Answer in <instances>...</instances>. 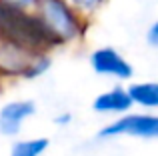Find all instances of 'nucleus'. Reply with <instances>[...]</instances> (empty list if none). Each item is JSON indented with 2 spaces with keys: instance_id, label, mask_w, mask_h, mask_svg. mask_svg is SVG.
<instances>
[{
  "instance_id": "nucleus-1",
  "label": "nucleus",
  "mask_w": 158,
  "mask_h": 156,
  "mask_svg": "<svg viewBox=\"0 0 158 156\" xmlns=\"http://www.w3.org/2000/svg\"><path fill=\"white\" fill-rule=\"evenodd\" d=\"M32 14L38 20L50 46L74 42L84 34L86 16L68 0H38Z\"/></svg>"
},
{
  "instance_id": "nucleus-2",
  "label": "nucleus",
  "mask_w": 158,
  "mask_h": 156,
  "mask_svg": "<svg viewBox=\"0 0 158 156\" xmlns=\"http://www.w3.org/2000/svg\"><path fill=\"white\" fill-rule=\"evenodd\" d=\"M100 138L112 136H140V138H158V116L154 114H128L110 122L98 132Z\"/></svg>"
},
{
  "instance_id": "nucleus-3",
  "label": "nucleus",
  "mask_w": 158,
  "mask_h": 156,
  "mask_svg": "<svg viewBox=\"0 0 158 156\" xmlns=\"http://www.w3.org/2000/svg\"><path fill=\"white\" fill-rule=\"evenodd\" d=\"M90 66L100 76H114L120 80H128L134 74L132 64L116 50L114 46H100L90 54Z\"/></svg>"
},
{
  "instance_id": "nucleus-4",
  "label": "nucleus",
  "mask_w": 158,
  "mask_h": 156,
  "mask_svg": "<svg viewBox=\"0 0 158 156\" xmlns=\"http://www.w3.org/2000/svg\"><path fill=\"white\" fill-rule=\"evenodd\" d=\"M34 102L30 100H16L8 102L0 110V132L4 136H16L20 132V126L28 116L34 114Z\"/></svg>"
},
{
  "instance_id": "nucleus-5",
  "label": "nucleus",
  "mask_w": 158,
  "mask_h": 156,
  "mask_svg": "<svg viewBox=\"0 0 158 156\" xmlns=\"http://www.w3.org/2000/svg\"><path fill=\"white\" fill-rule=\"evenodd\" d=\"M134 104L130 98V94H128V90L120 88V86H114L112 90H108V92H102L100 96H96V100H94L92 108L96 110V112H126L130 106Z\"/></svg>"
},
{
  "instance_id": "nucleus-6",
  "label": "nucleus",
  "mask_w": 158,
  "mask_h": 156,
  "mask_svg": "<svg viewBox=\"0 0 158 156\" xmlns=\"http://www.w3.org/2000/svg\"><path fill=\"white\" fill-rule=\"evenodd\" d=\"M126 90L134 104L144 108H158V82H136Z\"/></svg>"
},
{
  "instance_id": "nucleus-7",
  "label": "nucleus",
  "mask_w": 158,
  "mask_h": 156,
  "mask_svg": "<svg viewBox=\"0 0 158 156\" xmlns=\"http://www.w3.org/2000/svg\"><path fill=\"white\" fill-rule=\"evenodd\" d=\"M76 10H80L84 16H92L100 10L102 6L108 2V0H68Z\"/></svg>"
},
{
  "instance_id": "nucleus-8",
  "label": "nucleus",
  "mask_w": 158,
  "mask_h": 156,
  "mask_svg": "<svg viewBox=\"0 0 158 156\" xmlns=\"http://www.w3.org/2000/svg\"><path fill=\"white\" fill-rule=\"evenodd\" d=\"M2 4L10 8H16V10H24V12H32L38 4V0H0Z\"/></svg>"
},
{
  "instance_id": "nucleus-9",
  "label": "nucleus",
  "mask_w": 158,
  "mask_h": 156,
  "mask_svg": "<svg viewBox=\"0 0 158 156\" xmlns=\"http://www.w3.org/2000/svg\"><path fill=\"white\" fill-rule=\"evenodd\" d=\"M146 42H148V46L158 48V18L150 24V26H148V30H146Z\"/></svg>"
},
{
  "instance_id": "nucleus-10",
  "label": "nucleus",
  "mask_w": 158,
  "mask_h": 156,
  "mask_svg": "<svg viewBox=\"0 0 158 156\" xmlns=\"http://www.w3.org/2000/svg\"><path fill=\"white\" fill-rule=\"evenodd\" d=\"M10 156H14V154H10Z\"/></svg>"
}]
</instances>
